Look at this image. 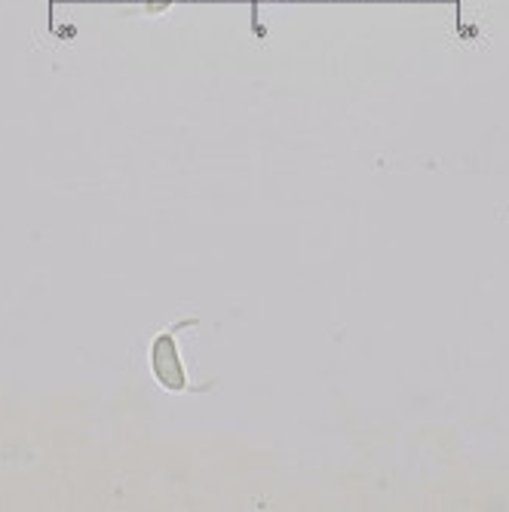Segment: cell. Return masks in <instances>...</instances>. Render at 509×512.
I'll return each instance as SVG.
<instances>
[{"mask_svg": "<svg viewBox=\"0 0 509 512\" xmlns=\"http://www.w3.org/2000/svg\"><path fill=\"white\" fill-rule=\"evenodd\" d=\"M197 325H200L197 319H178L151 341V375L166 393H191V390L206 393V387H194L188 381V368H184L181 347H178V332L197 329Z\"/></svg>", "mask_w": 509, "mask_h": 512, "instance_id": "1", "label": "cell"}, {"mask_svg": "<svg viewBox=\"0 0 509 512\" xmlns=\"http://www.w3.org/2000/svg\"><path fill=\"white\" fill-rule=\"evenodd\" d=\"M166 4H172V0H160V7H166Z\"/></svg>", "mask_w": 509, "mask_h": 512, "instance_id": "2", "label": "cell"}]
</instances>
